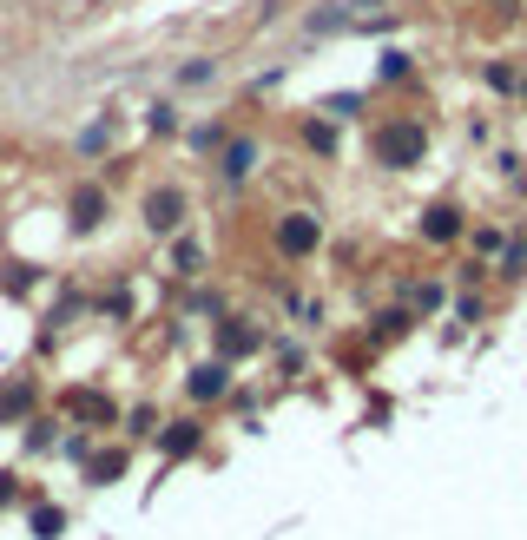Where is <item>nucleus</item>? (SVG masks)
Segmentation results:
<instances>
[{"label": "nucleus", "mask_w": 527, "mask_h": 540, "mask_svg": "<svg viewBox=\"0 0 527 540\" xmlns=\"http://www.w3.org/2000/svg\"><path fill=\"white\" fill-rule=\"evenodd\" d=\"M422 159H429V126L416 112H389L369 126V165L376 172H416Z\"/></svg>", "instance_id": "f257e3e1"}, {"label": "nucleus", "mask_w": 527, "mask_h": 540, "mask_svg": "<svg viewBox=\"0 0 527 540\" xmlns=\"http://www.w3.org/2000/svg\"><path fill=\"white\" fill-rule=\"evenodd\" d=\"M99 310H106L112 323H126V317H132V290H126V284H112L106 297H99Z\"/></svg>", "instance_id": "c756f323"}, {"label": "nucleus", "mask_w": 527, "mask_h": 540, "mask_svg": "<svg viewBox=\"0 0 527 540\" xmlns=\"http://www.w3.org/2000/svg\"><path fill=\"white\" fill-rule=\"evenodd\" d=\"M159 422H165V415L152 409V402H132V409H126V435H132V442H152V435H159Z\"/></svg>", "instance_id": "393cba45"}, {"label": "nucleus", "mask_w": 527, "mask_h": 540, "mask_svg": "<svg viewBox=\"0 0 527 540\" xmlns=\"http://www.w3.org/2000/svg\"><path fill=\"white\" fill-rule=\"evenodd\" d=\"M40 409V376H7L0 382V429H20Z\"/></svg>", "instance_id": "9d476101"}, {"label": "nucleus", "mask_w": 527, "mask_h": 540, "mask_svg": "<svg viewBox=\"0 0 527 540\" xmlns=\"http://www.w3.org/2000/svg\"><path fill=\"white\" fill-rule=\"evenodd\" d=\"M145 126L159 132V139H165V132H178V106H152V112H145Z\"/></svg>", "instance_id": "72a5a7b5"}, {"label": "nucleus", "mask_w": 527, "mask_h": 540, "mask_svg": "<svg viewBox=\"0 0 527 540\" xmlns=\"http://www.w3.org/2000/svg\"><path fill=\"white\" fill-rule=\"evenodd\" d=\"M231 389H238V369L218 363V356H205V363L185 369V402H192V409H205V402H224Z\"/></svg>", "instance_id": "423d86ee"}, {"label": "nucleus", "mask_w": 527, "mask_h": 540, "mask_svg": "<svg viewBox=\"0 0 527 540\" xmlns=\"http://www.w3.org/2000/svg\"><path fill=\"white\" fill-rule=\"evenodd\" d=\"M521 99H527V73H521Z\"/></svg>", "instance_id": "e433bc0d"}, {"label": "nucleus", "mask_w": 527, "mask_h": 540, "mask_svg": "<svg viewBox=\"0 0 527 540\" xmlns=\"http://www.w3.org/2000/svg\"><path fill=\"white\" fill-rule=\"evenodd\" d=\"M422 244H435V251H448V244H462L468 238V211L455 205V198H435L429 211H422Z\"/></svg>", "instance_id": "0eeeda50"}, {"label": "nucleus", "mask_w": 527, "mask_h": 540, "mask_svg": "<svg viewBox=\"0 0 527 540\" xmlns=\"http://www.w3.org/2000/svg\"><path fill=\"white\" fill-rule=\"evenodd\" d=\"M139 224L152 231V238H178V231L192 224V191L185 185H152L139 198Z\"/></svg>", "instance_id": "7ed1b4c3"}, {"label": "nucleus", "mask_w": 527, "mask_h": 540, "mask_svg": "<svg viewBox=\"0 0 527 540\" xmlns=\"http://www.w3.org/2000/svg\"><path fill=\"white\" fill-rule=\"evenodd\" d=\"M343 7H350L356 20H369V14H376V7H383V0H343Z\"/></svg>", "instance_id": "c9c22d12"}, {"label": "nucleus", "mask_w": 527, "mask_h": 540, "mask_svg": "<svg viewBox=\"0 0 527 540\" xmlns=\"http://www.w3.org/2000/svg\"><path fill=\"white\" fill-rule=\"evenodd\" d=\"M152 442H159L165 461H192L198 448H205V429H198V415H178V422H159V435H152Z\"/></svg>", "instance_id": "9b49d317"}, {"label": "nucleus", "mask_w": 527, "mask_h": 540, "mask_svg": "<svg viewBox=\"0 0 527 540\" xmlns=\"http://www.w3.org/2000/svg\"><path fill=\"white\" fill-rule=\"evenodd\" d=\"M112 139H119V112H99L93 126H86L80 139H73V152H80V159H106V152H112Z\"/></svg>", "instance_id": "4468645a"}, {"label": "nucleus", "mask_w": 527, "mask_h": 540, "mask_svg": "<svg viewBox=\"0 0 527 540\" xmlns=\"http://www.w3.org/2000/svg\"><path fill=\"white\" fill-rule=\"evenodd\" d=\"M468 244H475V257H495L501 244H508V231H501V224H481V231H468Z\"/></svg>", "instance_id": "c85d7f7f"}, {"label": "nucleus", "mask_w": 527, "mask_h": 540, "mask_svg": "<svg viewBox=\"0 0 527 540\" xmlns=\"http://www.w3.org/2000/svg\"><path fill=\"white\" fill-rule=\"evenodd\" d=\"M271 356H277V369H284V376H304V369H310V356L297 350V343H271Z\"/></svg>", "instance_id": "7c9ffc66"}, {"label": "nucleus", "mask_w": 527, "mask_h": 540, "mask_svg": "<svg viewBox=\"0 0 527 540\" xmlns=\"http://www.w3.org/2000/svg\"><path fill=\"white\" fill-rule=\"evenodd\" d=\"M14 501H27V481H20V475H7V468H0V514L14 508Z\"/></svg>", "instance_id": "473e14b6"}, {"label": "nucleus", "mask_w": 527, "mask_h": 540, "mask_svg": "<svg viewBox=\"0 0 527 540\" xmlns=\"http://www.w3.org/2000/svg\"><path fill=\"white\" fill-rule=\"evenodd\" d=\"M66 409H73V422H80V429H112V422H119V402H112L106 389H73V396H66Z\"/></svg>", "instance_id": "f8f14e48"}, {"label": "nucleus", "mask_w": 527, "mask_h": 540, "mask_svg": "<svg viewBox=\"0 0 527 540\" xmlns=\"http://www.w3.org/2000/svg\"><path fill=\"white\" fill-rule=\"evenodd\" d=\"M126 468H132L126 442H93V455L80 461V481L86 488H112V481H126Z\"/></svg>", "instance_id": "6e6552de"}, {"label": "nucleus", "mask_w": 527, "mask_h": 540, "mask_svg": "<svg viewBox=\"0 0 527 540\" xmlns=\"http://www.w3.org/2000/svg\"><path fill=\"white\" fill-rule=\"evenodd\" d=\"M363 106H369V93H330L317 112L330 119V126H350V119H363Z\"/></svg>", "instance_id": "5701e85b"}, {"label": "nucleus", "mask_w": 527, "mask_h": 540, "mask_svg": "<svg viewBox=\"0 0 527 540\" xmlns=\"http://www.w3.org/2000/svg\"><path fill=\"white\" fill-rule=\"evenodd\" d=\"M172 80L185 86V93H192V86H211V80H218V60H185V66L172 73Z\"/></svg>", "instance_id": "bb28decb"}, {"label": "nucleus", "mask_w": 527, "mask_h": 540, "mask_svg": "<svg viewBox=\"0 0 527 540\" xmlns=\"http://www.w3.org/2000/svg\"><path fill=\"white\" fill-rule=\"evenodd\" d=\"M264 350H271V336L257 330L251 317H238V310H224V317L211 323V356H218V363L238 369V363H251V356H264Z\"/></svg>", "instance_id": "20e7f679"}, {"label": "nucleus", "mask_w": 527, "mask_h": 540, "mask_svg": "<svg viewBox=\"0 0 527 540\" xmlns=\"http://www.w3.org/2000/svg\"><path fill=\"white\" fill-rule=\"evenodd\" d=\"M211 165H218V185H231V191L251 185L257 165H264V139H257V132H231V139L211 152Z\"/></svg>", "instance_id": "39448f33"}, {"label": "nucleus", "mask_w": 527, "mask_h": 540, "mask_svg": "<svg viewBox=\"0 0 527 540\" xmlns=\"http://www.w3.org/2000/svg\"><path fill=\"white\" fill-rule=\"evenodd\" d=\"M481 86L501 99H521V66L514 60H481Z\"/></svg>", "instance_id": "6ab92c4d"}, {"label": "nucleus", "mask_w": 527, "mask_h": 540, "mask_svg": "<svg viewBox=\"0 0 527 540\" xmlns=\"http://www.w3.org/2000/svg\"><path fill=\"white\" fill-rule=\"evenodd\" d=\"M402 310H409V317H429V310H442V284H435V277H416V284L402 290Z\"/></svg>", "instance_id": "4be33fe9"}, {"label": "nucleus", "mask_w": 527, "mask_h": 540, "mask_svg": "<svg viewBox=\"0 0 527 540\" xmlns=\"http://www.w3.org/2000/svg\"><path fill=\"white\" fill-rule=\"evenodd\" d=\"M20 448H27V455H53V448H60V422H53V415L20 422Z\"/></svg>", "instance_id": "a211bd4d"}, {"label": "nucleus", "mask_w": 527, "mask_h": 540, "mask_svg": "<svg viewBox=\"0 0 527 540\" xmlns=\"http://www.w3.org/2000/svg\"><path fill=\"white\" fill-rule=\"evenodd\" d=\"M106 211H112L106 185H80L73 198H66V231H73V238H93L99 224H106Z\"/></svg>", "instance_id": "1a4fd4ad"}, {"label": "nucleus", "mask_w": 527, "mask_h": 540, "mask_svg": "<svg viewBox=\"0 0 527 540\" xmlns=\"http://www.w3.org/2000/svg\"><path fill=\"white\" fill-rule=\"evenodd\" d=\"M495 270H501V277H527V238H508V244H501V251H495Z\"/></svg>", "instance_id": "a878e982"}, {"label": "nucleus", "mask_w": 527, "mask_h": 540, "mask_svg": "<svg viewBox=\"0 0 527 540\" xmlns=\"http://www.w3.org/2000/svg\"><path fill=\"white\" fill-rule=\"evenodd\" d=\"M7 290H14V297H27V290H33V270H27V264H7Z\"/></svg>", "instance_id": "f704fd0d"}, {"label": "nucleus", "mask_w": 527, "mask_h": 540, "mask_svg": "<svg viewBox=\"0 0 527 540\" xmlns=\"http://www.w3.org/2000/svg\"><path fill=\"white\" fill-rule=\"evenodd\" d=\"M297 145L317 152V159H336V126L323 119V112H310V119H297Z\"/></svg>", "instance_id": "dca6fc26"}, {"label": "nucleus", "mask_w": 527, "mask_h": 540, "mask_svg": "<svg viewBox=\"0 0 527 540\" xmlns=\"http://www.w3.org/2000/svg\"><path fill=\"white\" fill-rule=\"evenodd\" d=\"M376 80H383V86L416 80V53H409V47H383V53H376Z\"/></svg>", "instance_id": "412c9836"}, {"label": "nucleus", "mask_w": 527, "mask_h": 540, "mask_svg": "<svg viewBox=\"0 0 527 540\" xmlns=\"http://www.w3.org/2000/svg\"><path fill=\"white\" fill-rule=\"evenodd\" d=\"M304 33H310V40H330V33H356V14L343 7V0H323V7H310V14H304Z\"/></svg>", "instance_id": "ddd939ff"}, {"label": "nucleus", "mask_w": 527, "mask_h": 540, "mask_svg": "<svg viewBox=\"0 0 527 540\" xmlns=\"http://www.w3.org/2000/svg\"><path fill=\"white\" fill-rule=\"evenodd\" d=\"M27 527H33V540H60L66 534V508H53V501H27Z\"/></svg>", "instance_id": "aec40b11"}, {"label": "nucleus", "mask_w": 527, "mask_h": 540, "mask_svg": "<svg viewBox=\"0 0 527 540\" xmlns=\"http://www.w3.org/2000/svg\"><path fill=\"white\" fill-rule=\"evenodd\" d=\"M205 264H211V257H205V244H198L192 231H178V238H172V277L198 284V277H205Z\"/></svg>", "instance_id": "2eb2a0df"}, {"label": "nucleus", "mask_w": 527, "mask_h": 540, "mask_svg": "<svg viewBox=\"0 0 527 540\" xmlns=\"http://www.w3.org/2000/svg\"><path fill=\"white\" fill-rule=\"evenodd\" d=\"M185 317H211V323H218L224 317V297H218V290H192V297H185Z\"/></svg>", "instance_id": "cd10ccee"}, {"label": "nucleus", "mask_w": 527, "mask_h": 540, "mask_svg": "<svg viewBox=\"0 0 527 540\" xmlns=\"http://www.w3.org/2000/svg\"><path fill=\"white\" fill-rule=\"evenodd\" d=\"M60 455L66 461H86V455H93V429H66L60 435Z\"/></svg>", "instance_id": "2f4dec72"}, {"label": "nucleus", "mask_w": 527, "mask_h": 540, "mask_svg": "<svg viewBox=\"0 0 527 540\" xmlns=\"http://www.w3.org/2000/svg\"><path fill=\"white\" fill-rule=\"evenodd\" d=\"M224 139H231V126H224V119H205V126H185V145H192L198 159H211V152H218Z\"/></svg>", "instance_id": "b1692460"}, {"label": "nucleus", "mask_w": 527, "mask_h": 540, "mask_svg": "<svg viewBox=\"0 0 527 540\" xmlns=\"http://www.w3.org/2000/svg\"><path fill=\"white\" fill-rule=\"evenodd\" d=\"M271 244H277V257L284 264H304V257H317L323 251V218L310 205H290V211H277V224H271Z\"/></svg>", "instance_id": "f03ea898"}, {"label": "nucleus", "mask_w": 527, "mask_h": 540, "mask_svg": "<svg viewBox=\"0 0 527 540\" xmlns=\"http://www.w3.org/2000/svg\"><path fill=\"white\" fill-rule=\"evenodd\" d=\"M409 310H402V303H389V310H376V317H369V343H376V350H389V343H396V336H409Z\"/></svg>", "instance_id": "f3484780"}]
</instances>
